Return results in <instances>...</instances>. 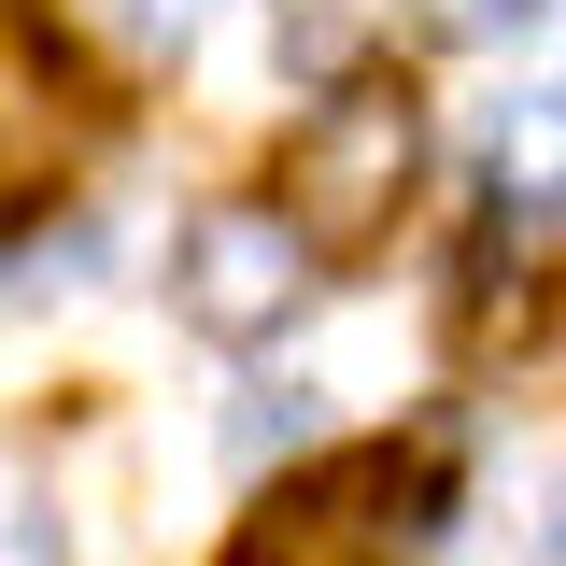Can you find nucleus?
Segmentation results:
<instances>
[{"label":"nucleus","mask_w":566,"mask_h":566,"mask_svg":"<svg viewBox=\"0 0 566 566\" xmlns=\"http://www.w3.org/2000/svg\"><path fill=\"white\" fill-rule=\"evenodd\" d=\"M411 85L397 71H354L312 99V128L283 142V212H297V241L312 255H368L397 212H411Z\"/></svg>","instance_id":"f257e3e1"},{"label":"nucleus","mask_w":566,"mask_h":566,"mask_svg":"<svg viewBox=\"0 0 566 566\" xmlns=\"http://www.w3.org/2000/svg\"><path fill=\"white\" fill-rule=\"evenodd\" d=\"M170 297H185V326H212V340H270L283 312L312 297V241H297V212H255V199H227L185 227V255H170Z\"/></svg>","instance_id":"f03ea898"},{"label":"nucleus","mask_w":566,"mask_h":566,"mask_svg":"<svg viewBox=\"0 0 566 566\" xmlns=\"http://www.w3.org/2000/svg\"><path fill=\"white\" fill-rule=\"evenodd\" d=\"M482 170H495V199L553 212L566 199V99H495L482 114Z\"/></svg>","instance_id":"7ed1b4c3"},{"label":"nucleus","mask_w":566,"mask_h":566,"mask_svg":"<svg viewBox=\"0 0 566 566\" xmlns=\"http://www.w3.org/2000/svg\"><path fill=\"white\" fill-rule=\"evenodd\" d=\"M71 29H85L99 57H185L199 0H71Z\"/></svg>","instance_id":"20e7f679"},{"label":"nucleus","mask_w":566,"mask_h":566,"mask_svg":"<svg viewBox=\"0 0 566 566\" xmlns=\"http://www.w3.org/2000/svg\"><path fill=\"white\" fill-rule=\"evenodd\" d=\"M227 439H241V453H297V439H312V382H255V397H241V424H227Z\"/></svg>","instance_id":"39448f33"},{"label":"nucleus","mask_w":566,"mask_h":566,"mask_svg":"<svg viewBox=\"0 0 566 566\" xmlns=\"http://www.w3.org/2000/svg\"><path fill=\"white\" fill-rule=\"evenodd\" d=\"M29 185H43V142H29V128H14V114H0V212L29 199Z\"/></svg>","instance_id":"423d86ee"},{"label":"nucleus","mask_w":566,"mask_h":566,"mask_svg":"<svg viewBox=\"0 0 566 566\" xmlns=\"http://www.w3.org/2000/svg\"><path fill=\"white\" fill-rule=\"evenodd\" d=\"M439 14H453V29H524L538 0H439Z\"/></svg>","instance_id":"0eeeda50"},{"label":"nucleus","mask_w":566,"mask_h":566,"mask_svg":"<svg viewBox=\"0 0 566 566\" xmlns=\"http://www.w3.org/2000/svg\"><path fill=\"white\" fill-rule=\"evenodd\" d=\"M538 553H566V482H553V510H538Z\"/></svg>","instance_id":"6e6552de"}]
</instances>
